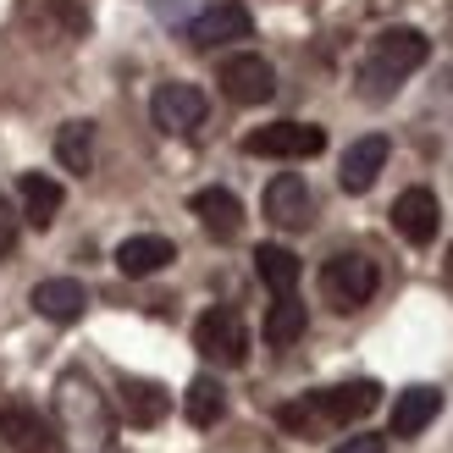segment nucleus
<instances>
[{
  "label": "nucleus",
  "instance_id": "nucleus-1",
  "mask_svg": "<svg viewBox=\"0 0 453 453\" xmlns=\"http://www.w3.org/2000/svg\"><path fill=\"white\" fill-rule=\"evenodd\" d=\"M426 56H432V39H426L420 28H381L371 39L365 61H359V95L376 100V105L393 100L403 88V78L426 66Z\"/></svg>",
  "mask_w": 453,
  "mask_h": 453
},
{
  "label": "nucleus",
  "instance_id": "nucleus-2",
  "mask_svg": "<svg viewBox=\"0 0 453 453\" xmlns=\"http://www.w3.org/2000/svg\"><path fill=\"white\" fill-rule=\"evenodd\" d=\"M381 403V388L376 381H343V388H321V393H304L299 403H282L277 420L288 432H321V426H349V420H365L371 410Z\"/></svg>",
  "mask_w": 453,
  "mask_h": 453
},
{
  "label": "nucleus",
  "instance_id": "nucleus-3",
  "mask_svg": "<svg viewBox=\"0 0 453 453\" xmlns=\"http://www.w3.org/2000/svg\"><path fill=\"white\" fill-rule=\"evenodd\" d=\"M56 410H61V432L83 453H105L111 448V410H105V398L95 393V381L83 371H66L56 381Z\"/></svg>",
  "mask_w": 453,
  "mask_h": 453
},
{
  "label": "nucleus",
  "instance_id": "nucleus-4",
  "mask_svg": "<svg viewBox=\"0 0 453 453\" xmlns=\"http://www.w3.org/2000/svg\"><path fill=\"white\" fill-rule=\"evenodd\" d=\"M376 288H381V271L371 255H332L321 265V299L337 310V315H354V310H365L376 299Z\"/></svg>",
  "mask_w": 453,
  "mask_h": 453
},
{
  "label": "nucleus",
  "instance_id": "nucleus-5",
  "mask_svg": "<svg viewBox=\"0 0 453 453\" xmlns=\"http://www.w3.org/2000/svg\"><path fill=\"white\" fill-rule=\"evenodd\" d=\"M194 349L211 359V365H221V371H238L243 359H249V326H243V315L233 310V304H216V310H205L194 321Z\"/></svg>",
  "mask_w": 453,
  "mask_h": 453
},
{
  "label": "nucleus",
  "instance_id": "nucleus-6",
  "mask_svg": "<svg viewBox=\"0 0 453 453\" xmlns=\"http://www.w3.org/2000/svg\"><path fill=\"white\" fill-rule=\"evenodd\" d=\"M150 117H155V127H161L166 139H194V133L205 127V117H211V100H205L199 83H161L155 100H150Z\"/></svg>",
  "mask_w": 453,
  "mask_h": 453
},
{
  "label": "nucleus",
  "instance_id": "nucleus-7",
  "mask_svg": "<svg viewBox=\"0 0 453 453\" xmlns=\"http://www.w3.org/2000/svg\"><path fill=\"white\" fill-rule=\"evenodd\" d=\"M326 150V133L315 122H271L243 139V155H265V161H310Z\"/></svg>",
  "mask_w": 453,
  "mask_h": 453
},
{
  "label": "nucleus",
  "instance_id": "nucleus-8",
  "mask_svg": "<svg viewBox=\"0 0 453 453\" xmlns=\"http://www.w3.org/2000/svg\"><path fill=\"white\" fill-rule=\"evenodd\" d=\"M216 83H221V95L233 105H265L277 95V66L265 56H255V50H238V56H226L216 66Z\"/></svg>",
  "mask_w": 453,
  "mask_h": 453
},
{
  "label": "nucleus",
  "instance_id": "nucleus-9",
  "mask_svg": "<svg viewBox=\"0 0 453 453\" xmlns=\"http://www.w3.org/2000/svg\"><path fill=\"white\" fill-rule=\"evenodd\" d=\"M0 453H66V442L39 410L6 403V410H0Z\"/></svg>",
  "mask_w": 453,
  "mask_h": 453
},
{
  "label": "nucleus",
  "instance_id": "nucleus-10",
  "mask_svg": "<svg viewBox=\"0 0 453 453\" xmlns=\"http://www.w3.org/2000/svg\"><path fill=\"white\" fill-rule=\"evenodd\" d=\"M249 34H255V17H249L243 0H216V6H205L188 22L194 50H216V44H233V39H249Z\"/></svg>",
  "mask_w": 453,
  "mask_h": 453
},
{
  "label": "nucleus",
  "instance_id": "nucleus-11",
  "mask_svg": "<svg viewBox=\"0 0 453 453\" xmlns=\"http://www.w3.org/2000/svg\"><path fill=\"white\" fill-rule=\"evenodd\" d=\"M437 226H442V205H437L432 188H403V194L393 199V233H398L403 243L426 249V243L437 238Z\"/></svg>",
  "mask_w": 453,
  "mask_h": 453
},
{
  "label": "nucleus",
  "instance_id": "nucleus-12",
  "mask_svg": "<svg viewBox=\"0 0 453 453\" xmlns=\"http://www.w3.org/2000/svg\"><path fill=\"white\" fill-rule=\"evenodd\" d=\"M388 139L381 133H365V139H354L349 150H343V166H337V183H343V194H365V188H376V177H381V166H388Z\"/></svg>",
  "mask_w": 453,
  "mask_h": 453
},
{
  "label": "nucleus",
  "instance_id": "nucleus-13",
  "mask_svg": "<svg viewBox=\"0 0 453 453\" xmlns=\"http://www.w3.org/2000/svg\"><path fill=\"white\" fill-rule=\"evenodd\" d=\"M265 216L277 221V226H310L315 199H310L299 172H282V177H271V183H265Z\"/></svg>",
  "mask_w": 453,
  "mask_h": 453
},
{
  "label": "nucleus",
  "instance_id": "nucleus-14",
  "mask_svg": "<svg viewBox=\"0 0 453 453\" xmlns=\"http://www.w3.org/2000/svg\"><path fill=\"white\" fill-rule=\"evenodd\" d=\"M188 211L199 216V226H205L216 243H233L243 233V205H238V194H226V188H199L188 199Z\"/></svg>",
  "mask_w": 453,
  "mask_h": 453
},
{
  "label": "nucleus",
  "instance_id": "nucleus-15",
  "mask_svg": "<svg viewBox=\"0 0 453 453\" xmlns=\"http://www.w3.org/2000/svg\"><path fill=\"white\" fill-rule=\"evenodd\" d=\"M177 260V243L172 238H161V233H139V238H122L117 243V271L122 277H155V271H166Z\"/></svg>",
  "mask_w": 453,
  "mask_h": 453
},
{
  "label": "nucleus",
  "instance_id": "nucleus-16",
  "mask_svg": "<svg viewBox=\"0 0 453 453\" xmlns=\"http://www.w3.org/2000/svg\"><path fill=\"white\" fill-rule=\"evenodd\" d=\"M117 403H122V415L127 426H161L172 415V398L161 381H139V376H127L122 388H117Z\"/></svg>",
  "mask_w": 453,
  "mask_h": 453
},
{
  "label": "nucleus",
  "instance_id": "nucleus-17",
  "mask_svg": "<svg viewBox=\"0 0 453 453\" xmlns=\"http://www.w3.org/2000/svg\"><path fill=\"white\" fill-rule=\"evenodd\" d=\"M34 310L44 315V321L66 326V321H78V315L88 310V288L73 282V277H50V282H39V288H34Z\"/></svg>",
  "mask_w": 453,
  "mask_h": 453
},
{
  "label": "nucleus",
  "instance_id": "nucleus-18",
  "mask_svg": "<svg viewBox=\"0 0 453 453\" xmlns=\"http://www.w3.org/2000/svg\"><path fill=\"white\" fill-rule=\"evenodd\" d=\"M437 415H442V393H437V388H410V393H398V403H393V437H420Z\"/></svg>",
  "mask_w": 453,
  "mask_h": 453
},
{
  "label": "nucleus",
  "instance_id": "nucleus-19",
  "mask_svg": "<svg viewBox=\"0 0 453 453\" xmlns=\"http://www.w3.org/2000/svg\"><path fill=\"white\" fill-rule=\"evenodd\" d=\"M22 216H28V226H50L61 216V183L50 172H22Z\"/></svg>",
  "mask_w": 453,
  "mask_h": 453
},
{
  "label": "nucleus",
  "instance_id": "nucleus-20",
  "mask_svg": "<svg viewBox=\"0 0 453 453\" xmlns=\"http://www.w3.org/2000/svg\"><path fill=\"white\" fill-rule=\"evenodd\" d=\"M56 161L73 172V177L95 172V122H66L56 133Z\"/></svg>",
  "mask_w": 453,
  "mask_h": 453
},
{
  "label": "nucleus",
  "instance_id": "nucleus-21",
  "mask_svg": "<svg viewBox=\"0 0 453 453\" xmlns=\"http://www.w3.org/2000/svg\"><path fill=\"white\" fill-rule=\"evenodd\" d=\"M255 271H260V282L271 293H293V288H299V255H293L288 243H260L255 249Z\"/></svg>",
  "mask_w": 453,
  "mask_h": 453
},
{
  "label": "nucleus",
  "instance_id": "nucleus-22",
  "mask_svg": "<svg viewBox=\"0 0 453 453\" xmlns=\"http://www.w3.org/2000/svg\"><path fill=\"white\" fill-rule=\"evenodd\" d=\"M183 415H188V426H216L226 415V388L216 376H194L183 393Z\"/></svg>",
  "mask_w": 453,
  "mask_h": 453
},
{
  "label": "nucleus",
  "instance_id": "nucleus-23",
  "mask_svg": "<svg viewBox=\"0 0 453 453\" xmlns=\"http://www.w3.org/2000/svg\"><path fill=\"white\" fill-rule=\"evenodd\" d=\"M304 326H310L304 304L293 299V293H277V304H271V315H265V343L271 349H288V343H299V337H304Z\"/></svg>",
  "mask_w": 453,
  "mask_h": 453
},
{
  "label": "nucleus",
  "instance_id": "nucleus-24",
  "mask_svg": "<svg viewBox=\"0 0 453 453\" xmlns=\"http://www.w3.org/2000/svg\"><path fill=\"white\" fill-rule=\"evenodd\" d=\"M17 233H22V216H17V205L12 199H0V260L17 249Z\"/></svg>",
  "mask_w": 453,
  "mask_h": 453
},
{
  "label": "nucleus",
  "instance_id": "nucleus-25",
  "mask_svg": "<svg viewBox=\"0 0 453 453\" xmlns=\"http://www.w3.org/2000/svg\"><path fill=\"white\" fill-rule=\"evenodd\" d=\"M332 453H388V442H381V437H349V442H337Z\"/></svg>",
  "mask_w": 453,
  "mask_h": 453
},
{
  "label": "nucleus",
  "instance_id": "nucleus-26",
  "mask_svg": "<svg viewBox=\"0 0 453 453\" xmlns=\"http://www.w3.org/2000/svg\"><path fill=\"white\" fill-rule=\"evenodd\" d=\"M448 288H453V249H448Z\"/></svg>",
  "mask_w": 453,
  "mask_h": 453
}]
</instances>
